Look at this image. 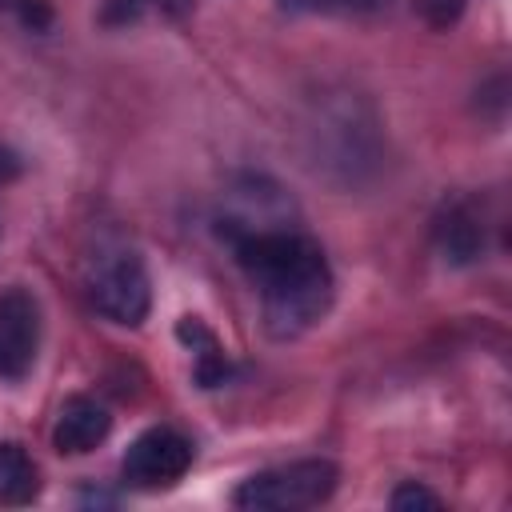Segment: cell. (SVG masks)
I'll return each instance as SVG.
<instances>
[{"mask_svg":"<svg viewBox=\"0 0 512 512\" xmlns=\"http://www.w3.org/2000/svg\"><path fill=\"white\" fill-rule=\"evenodd\" d=\"M88 296L104 320L124 324V328L144 324V316L152 308V284H148L144 260L128 248L104 252L88 276Z\"/></svg>","mask_w":512,"mask_h":512,"instance_id":"3","label":"cell"},{"mask_svg":"<svg viewBox=\"0 0 512 512\" xmlns=\"http://www.w3.org/2000/svg\"><path fill=\"white\" fill-rule=\"evenodd\" d=\"M16 172H20V164H16V156H12V152H0V184H4V180H12Z\"/></svg>","mask_w":512,"mask_h":512,"instance_id":"14","label":"cell"},{"mask_svg":"<svg viewBox=\"0 0 512 512\" xmlns=\"http://www.w3.org/2000/svg\"><path fill=\"white\" fill-rule=\"evenodd\" d=\"M388 504H392L396 512H416V508H440V496H436V492H428L424 484L408 480V484H400V488L388 496Z\"/></svg>","mask_w":512,"mask_h":512,"instance_id":"11","label":"cell"},{"mask_svg":"<svg viewBox=\"0 0 512 512\" xmlns=\"http://www.w3.org/2000/svg\"><path fill=\"white\" fill-rule=\"evenodd\" d=\"M436 248L448 264L464 268V264H476L480 252H484V224L464 208V204H452L440 220H436Z\"/></svg>","mask_w":512,"mask_h":512,"instance_id":"7","label":"cell"},{"mask_svg":"<svg viewBox=\"0 0 512 512\" xmlns=\"http://www.w3.org/2000/svg\"><path fill=\"white\" fill-rule=\"evenodd\" d=\"M232 252L260 292V316L272 340H296L328 316L336 284L316 240L296 228H264L232 240Z\"/></svg>","mask_w":512,"mask_h":512,"instance_id":"1","label":"cell"},{"mask_svg":"<svg viewBox=\"0 0 512 512\" xmlns=\"http://www.w3.org/2000/svg\"><path fill=\"white\" fill-rule=\"evenodd\" d=\"M112 432V416L100 400L92 396H72L60 404V416H56V428H52V444L56 452L64 456H84V452H96Z\"/></svg>","mask_w":512,"mask_h":512,"instance_id":"6","label":"cell"},{"mask_svg":"<svg viewBox=\"0 0 512 512\" xmlns=\"http://www.w3.org/2000/svg\"><path fill=\"white\" fill-rule=\"evenodd\" d=\"M420 12L432 28H448L464 16V0H420Z\"/></svg>","mask_w":512,"mask_h":512,"instance_id":"12","label":"cell"},{"mask_svg":"<svg viewBox=\"0 0 512 512\" xmlns=\"http://www.w3.org/2000/svg\"><path fill=\"white\" fill-rule=\"evenodd\" d=\"M180 340L196 344V384H200V388H216V384H224V376H228V356L220 352L216 336H212L196 316L180 320Z\"/></svg>","mask_w":512,"mask_h":512,"instance_id":"8","label":"cell"},{"mask_svg":"<svg viewBox=\"0 0 512 512\" xmlns=\"http://www.w3.org/2000/svg\"><path fill=\"white\" fill-rule=\"evenodd\" d=\"M16 12H20V20H24L32 32H44V28L52 24V8H48V0H16Z\"/></svg>","mask_w":512,"mask_h":512,"instance_id":"13","label":"cell"},{"mask_svg":"<svg viewBox=\"0 0 512 512\" xmlns=\"http://www.w3.org/2000/svg\"><path fill=\"white\" fill-rule=\"evenodd\" d=\"M40 352V304L24 288L0 296V380L16 384L32 372Z\"/></svg>","mask_w":512,"mask_h":512,"instance_id":"5","label":"cell"},{"mask_svg":"<svg viewBox=\"0 0 512 512\" xmlns=\"http://www.w3.org/2000/svg\"><path fill=\"white\" fill-rule=\"evenodd\" d=\"M336 480H340V468L332 460L308 456V460L276 464V468L248 476L232 492V504L252 508V512H300V508L324 504L336 492Z\"/></svg>","mask_w":512,"mask_h":512,"instance_id":"2","label":"cell"},{"mask_svg":"<svg viewBox=\"0 0 512 512\" xmlns=\"http://www.w3.org/2000/svg\"><path fill=\"white\" fill-rule=\"evenodd\" d=\"M288 12H328V16H360L376 12L384 0H280Z\"/></svg>","mask_w":512,"mask_h":512,"instance_id":"10","label":"cell"},{"mask_svg":"<svg viewBox=\"0 0 512 512\" xmlns=\"http://www.w3.org/2000/svg\"><path fill=\"white\" fill-rule=\"evenodd\" d=\"M192 468V440L176 428H148L124 452V484L132 488H168Z\"/></svg>","mask_w":512,"mask_h":512,"instance_id":"4","label":"cell"},{"mask_svg":"<svg viewBox=\"0 0 512 512\" xmlns=\"http://www.w3.org/2000/svg\"><path fill=\"white\" fill-rule=\"evenodd\" d=\"M40 488L36 464L20 444H0V500L4 504H24Z\"/></svg>","mask_w":512,"mask_h":512,"instance_id":"9","label":"cell"}]
</instances>
